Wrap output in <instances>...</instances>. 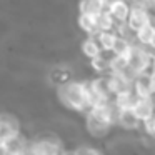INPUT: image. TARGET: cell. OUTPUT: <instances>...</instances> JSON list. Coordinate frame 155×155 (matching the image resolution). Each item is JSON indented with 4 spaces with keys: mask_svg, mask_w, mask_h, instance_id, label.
I'll list each match as a JSON object with an SVG mask.
<instances>
[{
    "mask_svg": "<svg viewBox=\"0 0 155 155\" xmlns=\"http://www.w3.org/2000/svg\"><path fill=\"white\" fill-rule=\"evenodd\" d=\"M118 0H102V10H108L110 8V5L117 4Z\"/></svg>",
    "mask_w": 155,
    "mask_h": 155,
    "instance_id": "obj_23",
    "label": "cell"
},
{
    "mask_svg": "<svg viewBox=\"0 0 155 155\" xmlns=\"http://www.w3.org/2000/svg\"><path fill=\"white\" fill-rule=\"evenodd\" d=\"M92 2H95V4H100V5H102V0H92Z\"/></svg>",
    "mask_w": 155,
    "mask_h": 155,
    "instance_id": "obj_26",
    "label": "cell"
},
{
    "mask_svg": "<svg viewBox=\"0 0 155 155\" xmlns=\"http://www.w3.org/2000/svg\"><path fill=\"white\" fill-rule=\"evenodd\" d=\"M95 40H97L98 47L102 48V50L105 52H110L112 47H114V42L115 38H117V34L115 32H98L97 35H95Z\"/></svg>",
    "mask_w": 155,
    "mask_h": 155,
    "instance_id": "obj_14",
    "label": "cell"
},
{
    "mask_svg": "<svg viewBox=\"0 0 155 155\" xmlns=\"http://www.w3.org/2000/svg\"><path fill=\"white\" fill-rule=\"evenodd\" d=\"M143 124V127H145V132H147L148 135H152V137H155V130H153V120H145V122H142Z\"/></svg>",
    "mask_w": 155,
    "mask_h": 155,
    "instance_id": "obj_22",
    "label": "cell"
},
{
    "mask_svg": "<svg viewBox=\"0 0 155 155\" xmlns=\"http://www.w3.org/2000/svg\"><path fill=\"white\" fill-rule=\"evenodd\" d=\"M82 52H84V55L88 57L90 60H94V58H97L102 55V48L98 47L95 37H87L82 42Z\"/></svg>",
    "mask_w": 155,
    "mask_h": 155,
    "instance_id": "obj_13",
    "label": "cell"
},
{
    "mask_svg": "<svg viewBox=\"0 0 155 155\" xmlns=\"http://www.w3.org/2000/svg\"><path fill=\"white\" fill-rule=\"evenodd\" d=\"M95 27H97V32H114L115 22L108 14V10H100L95 15Z\"/></svg>",
    "mask_w": 155,
    "mask_h": 155,
    "instance_id": "obj_10",
    "label": "cell"
},
{
    "mask_svg": "<svg viewBox=\"0 0 155 155\" xmlns=\"http://www.w3.org/2000/svg\"><path fill=\"white\" fill-rule=\"evenodd\" d=\"M27 155H64V152L57 138L40 137L28 142Z\"/></svg>",
    "mask_w": 155,
    "mask_h": 155,
    "instance_id": "obj_3",
    "label": "cell"
},
{
    "mask_svg": "<svg viewBox=\"0 0 155 155\" xmlns=\"http://www.w3.org/2000/svg\"><path fill=\"white\" fill-rule=\"evenodd\" d=\"M152 120H153V130H155V117H153V118H152Z\"/></svg>",
    "mask_w": 155,
    "mask_h": 155,
    "instance_id": "obj_27",
    "label": "cell"
},
{
    "mask_svg": "<svg viewBox=\"0 0 155 155\" xmlns=\"http://www.w3.org/2000/svg\"><path fill=\"white\" fill-rule=\"evenodd\" d=\"M92 67H94L97 72L104 74V72L108 70V60H107V58H104V57L100 55V57H97V58H94V60H92Z\"/></svg>",
    "mask_w": 155,
    "mask_h": 155,
    "instance_id": "obj_19",
    "label": "cell"
},
{
    "mask_svg": "<svg viewBox=\"0 0 155 155\" xmlns=\"http://www.w3.org/2000/svg\"><path fill=\"white\" fill-rule=\"evenodd\" d=\"M130 48H132L130 42H127L125 38H122V37H118V35H117V38H115V42H114V47H112L110 52L114 54V57L127 58V55L130 54Z\"/></svg>",
    "mask_w": 155,
    "mask_h": 155,
    "instance_id": "obj_15",
    "label": "cell"
},
{
    "mask_svg": "<svg viewBox=\"0 0 155 155\" xmlns=\"http://www.w3.org/2000/svg\"><path fill=\"white\" fill-rule=\"evenodd\" d=\"M135 100H137V97L134 95L132 88H127V90L118 92L114 97V102H112V104H114V107L117 108L118 112H122V110H132Z\"/></svg>",
    "mask_w": 155,
    "mask_h": 155,
    "instance_id": "obj_8",
    "label": "cell"
},
{
    "mask_svg": "<svg viewBox=\"0 0 155 155\" xmlns=\"http://www.w3.org/2000/svg\"><path fill=\"white\" fill-rule=\"evenodd\" d=\"M0 155H10V152L7 150V147L4 143H0Z\"/></svg>",
    "mask_w": 155,
    "mask_h": 155,
    "instance_id": "obj_25",
    "label": "cell"
},
{
    "mask_svg": "<svg viewBox=\"0 0 155 155\" xmlns=\"http://www.w3.org/2000/svg\"><path fill=\"white\" fill-rule=\"evenodd\" d=\"M127 2H135V0H127Z\"/></svg>",
    "mask_w": 155,
    "mask_h": 155,
    "instance_id": "obj_28",
    "label": "cell"
},
{
    "mask_svg": "<svg viewBox=\"0 0 155 155\" xmlns=\"http://www.w3.org/2000/svg\"><path fill=\"white\" fill-rule=\"evenodd\" d=\"M127 65L135 75L148 72V68H150V65H152V60H150V57H148L145 47H142V45H138V44L132 45L130 54L127 55Z\"/></svg>",
    "mask_w": 155,
    "mask_h": 155,
    "instance_id": "obj_2",
    "label": "cell"
},
{
    "mask_svg": "<svg viewBox=\"0 0 155 155\" xmlns=\"http://www.w3.org/2000/svg\"><path fill=\"white\" fill-rule=\"evenodd\" d=\"M147 24H152L148 12L145 10V8H142V7L130 5V12H128V17H127V25L128 27H130L134 32H137L138 28H142Z\"/></svg>",
    "mask_w": 155,
    "mask_h": 155,
    "instance_id": "obj_6",
    "label": "cell"
},
{
    "mask_svg": "<svg viewBox=\"0 0 155 155\" xmlns=\"http://www.w3.org/2000/svg\"><path fill=\"white\" fill-rule=\"evenodd\" d=\"M17 135H20L18 118L15 115L8 114V112L0 114V143H5V142L12 140Z\"/></svg>",
    "mask_w": 155,
    "mask_h": 155,
    "instance_id": "obj_4",
    "label": "cell"
},
{
    "mask_svg": "<svg viewBox=\"0 0 155 155\" xmlns=\"http://www.w3.org/2000/svg\"><path fill=\"white\" fill-rule=\"evenodd\" d=\"M72 155H102L98 150L95 148H90V147H78L77 150H74Z\"/></svg>",
    "mask_w": 155,
    "mask_h": 155,
    "instance_id": "obj_20",
    "label": "cell"
},
{
    "mask_svg": "<svg viewBox=\"0 0 155 155\" xmlns=\"http://www.w3.org/2000/svg\"><path fill=\"white\" fill-rule=\"evenodd\" d=\"M145 50H147V54H148V57H150L152 64H155V48L153 47H145Z\"/></svg>",
    "mask_w": 155,
    "mask_h": 155,
    "instance_id": "obj_24",
    "label": "cell"
},
{
    "mask_svg": "<svg viewBox=\"0 0 155 155\" xmlns=\"http://www.w3.org/2000/svg\"><path fill=\"white\" fill-rule=\"evenodd\" d=\"M128 12H130V4H128L127 0H118L117 4L110 5V8H108V14L112 15L115 24H124V22H127Z\"/></svg>",
    "mask_w": 155,
    "mask_h": 155,
    "instance_id": "obj_9",
    "label": "cell"
},
{
    "mask_svg": "<svg viewBox=\"0 0 155 155\" xmlns=\"http://www.w3.org/2000/svg\"><path fill=\"white\" fill-rule=\"evenodd\" d=\"M153 37H155V27L152 24L143 25L142 28H138V30L135 32V40H137L138 45H142V47H150Z\"/></svg>",
    "mask_w": 155,
    "mask_h": 155,
    "instance_id": "obj_11",
    "label": "cell"
},
{
    "mask_svg": "<svg viewBox=\"0 0 155 155\" xmlns=\"http://www.w3.org/2000/svg\"><path fill=\"white\" fill-rule=\"evenodd\" d=\"M78 7H80V14L92 15V17H95V15L102 10V5L95 4L92 0H80V5H78Z\"/></svg>",
    "mask_w": 155,
    "mask_h": 155,
    "instance_id": "obj_17",
    "label": "cell"
},
{
    "mask_svg": "<svg viewBox=\"0 0 155 155\" xmlns=\"http://www.w3.org/2000/svg\"><path fill=\"white\" fill-rule=\"evenodd\" d=\"M78 27H80L85 34H88V37H95V35L98 34L97 27H95V17H92V15L80 14V17H78Z\"/></svg>",
    "mask_w": 155,
    "mask_h": 155,
    "instance_id": "obj_16",
    "label": "cell"
},
{
    "mask_svg": "<svg viewBox=\"0 0 155 155\" xmlns=\"http://www.w3.org/2000/svg\"><path fill=\"white\" fill-rule=\"evenodd\" d=\"M130 88H132V92H134V95L137 98H152V97H153V95H152V92H150L148 72L137 75V77L134 78V82H132V87Z\"/></svg>",
    "mask_w": 155,
    "mask_h": 155,
    "instance_id": "obj_7",
    "label": "cell"
},
{
    "mask_svg": "<svg viewBox=\"0 0 155 155\" xmlns=\"http://www.w3.org/2000/svg\"><path fill=\"white\" fill-rule=\"evenodd\" d=\"M148 82H150L152 95H155V64H152V70L148 72Z\"/></svg>",
    "mask_w": 155,
    "mask_h": 155,
    "instance_id": "obj_21",
    "label": "cell"
},
{
    "mask_svg": "<svg viewBox=\"0 0 155 155\" xmlns=\"http://www.w3.org/2000/svg\"><path fill=\"white\" fill-rule=\"evenodd\" d=\"M117 124L120 125V127L127 128V130H135V128H138L140 122H138V118L132 114V110H122V112H118V115H117Z\"/></svg>",
    "mask_w": 155,
    "mask_h": 155,
    "instance_id": "obj_12",
    "label": "cell"
},
{
    "mask_svg": "<svg viewBox=\"0 0 155 155\" xmlns=\"http://www.w3.org/2000/svg\"><path fill=\"white\" fill-rule=\"evenodd\" d=\"M132 114L138 118V122H145L155 117V102L152 98H137L132 107Z\"/></svg>",
    "mask_w": 155,
    "mask_h": 155,
    "instance_id": "obj_5",
    "label": "cell"
},
{
    "mask_svg": "<svg viewBox=\"0 0 155 155\" xmlns=\"http://www.w3.org/2000/svg\"><path fill=\"white\" fill-rule=\"evenodd\" d=\"M58 100L65 105L67 108H72L75 112H85L87 114L90 110L92 104L88 98V92L84 82H64L58 85L57 88Z\"/></svg>",
    "mask_w": 155,
    "mask_h": 155,
    "instance_id": "obj_1",
    "label": "cell"
},
{
    "mask_svg": "<svg viewBox=\"0 0 155 155\" xmlns=\"http://www.w3.org/2000/svg\"><path fill=\"white\" fill-rule=\"evenodd\" d=\"M127 68V58L124 57H112L108 60V72L110 74H120Z\"/></svg>",
    "mask_w": 155,
    "mask_h": 155,
    "instance_id": "obj_18",
    "label": "cell"
}]
</instances>
